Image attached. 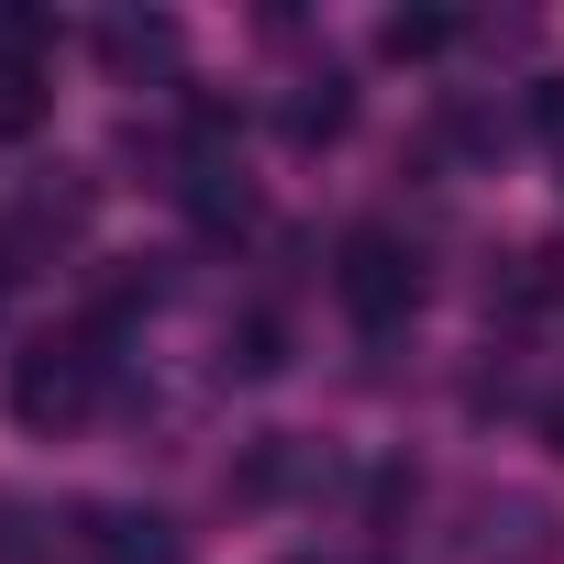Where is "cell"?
Segmentation results:
<instances>
[{
    "label": "cell",
    "mask_w": 564,
    "mask_h": 564,
    "mask_svg": "<svg viewBox=\"0 0 564 564\" xmlns=\"http://www.w3.org/2000/svg\"><path fill=\"white\" fill-rule=\"evenodd\" d=\"M100 333H45V344H23L12 355V421L23 432H78L89 410H100Z\"/></svg>",
    "instance_id": "1"
},
{
    "label": "cell",
    "mask_w": 564,
    "mask_h": 564,
    "mask_svg": "<svg viewBox=\"0 0 564 564\" xmlns=\"http://www.w3.org/2000/svg\"><path fill=\"white\" fill-rule=\"evenodd\" d=\"M333 300H344L366 333H399V322L421 311V254H410L388 221H355V232L333 243Z\"/></svg>",
    "instance_id": "2"
},
{
    "label": "cell",
    "mask_w": 564,
    "mask_h": 564,
    "mask_svg": "<svg viewBox=\"0 0 564 564\" xmlns=\"http://www.w3.org/2000/svg\"><path fill=\"white\" fill-rule=\"evenodd\" d=\"M78 553H89V564H188V531H177L166 509H89Z\"/></svg>",
    "instance_id": "3"
},
{
    "label": "cell",
    "mask_w": 564,
    "mask_h": 564,
    "mask_svg": "<svg viewBox=\"0 0 564 564\" xmlns=\"http://www.w3.org/2000/svg\"><path fill=\"white\" fill-rule=\"evenodd\" d=\"M355 122V78L344 67H311V78H289V100H276V133L289 144H333Z\"/></svg>",
    "instance_id": "4"
},
{
    "label": "cell",
    "mask_w": 564,
    "mask_h": 564,
    "mask_svg": "<svg viewBox=\"0 0 564 564\" xmlns=\"http://www.w3.org/2000/svg\"><path fill=\"white\" fill-rule=\"evenodd\" d=\"M487 564H553V509L542 498H487Z\"/></svg>",
    "instance_id": "5"
},
{
    "label": "cell",
    "mask_w": 564,
    "mask_h": 564,
    "mask_svg": "<svg viewBox=\"0 0 564 564\" xmlns=\"http://www.w3.org/2000/svg\"><path fill=\"white\" fill-rule=\"evenodd\" d=\"M100 56H111L122 78H144V67H177V23H166V12H144V23L122 12V23H100Z\"/></svg>",
    "instance_id": "6"
},
{
    "label": "cell",
    "mask_w": 564,
    "mask_h": 564,
    "mask_svg": "<svg viewBox=\"0 0 564 564\" xmlns=\"http://www.w3.org/2000/svg\"><path fill=\"white\" fill-rule=\"evenodd\" d=\"M377 45H388L399 67H432V56H454V45H465V23H454V12H388V23H377Z\"/></svg>",
    "instance_id": "7"
},
{
    "label": "cell",
    "mask_w": 564,
    "mask_h": 564,
    "mask_svg": "<svg viewBox=\"0 0 564 564\" xmlns=\"http://www.w3.org/2000/svg\"><path fill=\"white\" fill-rule=\"evenodd\" d=\"M221 355H232V366H243V377H276V366H289V333H276V311H243V322H232V344H221Z\"/></svg>",
    "instance_id": "8"
},
{
    "label": "cell",
    "mask_w": 564,
    "mask_h": 564,
    "mask_svg": "<svg viewBox=\"0 0 564 564\" xmlns=\"http://www.w3.org/2000/svg\"><path fill=\"white\" fill-rule=\"evenodd\" d=\"M34 122H45V78L23 56H0V133H34Z\"/></svg>",
    "instance_id": "9"
},
{
    "label": "cell",
    "mask_w": 564,
    "mask_h": 564,
    "mask_svg": "<svg viewBox=\"0 0 564 564\" xmlns=\"http://www.w3.org/2000/svg\"><path fill=\"white\" fill-rule=\"evenodd\" d=\"M542 432H553V454H564V399H553V410H542Z\"/></svg>",
    "instance_id": "10"
}]
</instances>
